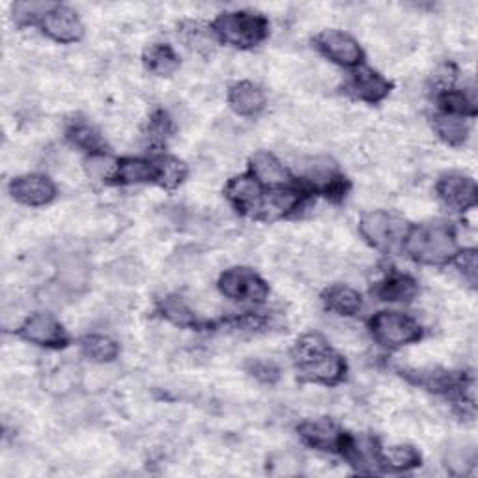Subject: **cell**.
Here are the masks:
<instances>
[{
    "instance_id": "obj_1",
    "label": "cell",
    "mask_w": 478,
    "mask_h": 478,
    "mask_svg": "<svg viewBox=\"0 0 478 478\" xmlns=\"http://www.w3.org/2000/svg\"><path fill=\"white\" fill-rule=\"evenodd\" d=\"M293 357L303 381L320 385H337L346 376V361L331 349L318 333H309L295 344Z\"/></svg>"
},
{
    "instance_id": "obj_2",
    "label": "cell",
    "mask_w": 478,
    "mask_h": 478,
    "mask_svg": "<svg viewBox=\"0 0 478 478\" xmlns=\"http://www.w3.org/2000/svg\"><path fill=\"white\" fill-rule=\"evenodd\" d=\"M404 249L418 263L443 265L458 253L456 232L445 221L415 225L404 235Z\"/></svg>"
},
{
    "instance_id": "obj_3",
    "label": "cell",
    "mask_w": 478,
    "mask_h": 478,
    "mask_svg": "<svg viewBox=\"0 0 478 478\" xmlns=\"http://www.w3.org/2000/svg\"><path fill=\"white\" fill-rule=\"evenodd\" d=\"M212 28L219 42L237 49H253L260 45L269 34L267 19L254 12L221 14Z\"/></svg>"
},
{
    "instance_id": "obj_4",
    "label": "cell",
    "mask_w": 478,
    "mask_h": 478,
    "mask_svg": "<svg viewBox=\"0 0 478 478\" xmlns=\"http://www.w3.org/2000/svg\"><path fill=\"white\" fill-rule=\"evenodd\" d=\"M370 333L385 348H402L421 340L423 329L416 320L397 311H381L370 320Z\"/></svg>"
},
{
    "instance_id": "obj_5",
    "label": "cell",
    "mask_w": 478,
    "mask_h": 478,
    "mask_svg": "<svg viewBox=\"0 0 478 478\" xmlns=\"http://www.w3.org/2000/svg\"><path fill=\"white\" fill-rule=\"evenodd\" d=\"M219 292L237 303H263L269 297V286L249 267L226 269L219 277Z\"/></svg>"
},
{
    "instance_id": "obj_6",
    "label": "cell",
    "mask_w": 478,
    "mask_h": 478,
    "mask_svg": "<svg viewBox=\"0 0 478 478\" xmlns=\"http://www.w3.org/2000/svg\"><path fill=\"white\" fill-rule=\"evenodd\" d=\"M297 174L303 177V182L323 193L325 196L342 198L348 189L346 177L337 170L335 161L329 158H305L297 163Z\"/></svg>"
},
{
    "instance_id": "obj_7",
    "label": "cell",
    "mask_w": 478,
    "mask_h": 478,
    "mask_svg": "<svg viewBox=\"0 0 478 478\" xmlns=\"http://www.w3.org/2000/svg\"><path fill=\"white\" fill-rule=\"evenodd\" d=\"M402 221L395 215L383 212V209H372L367 212L358 221V232L365 237V242L379 251L393 249L406 232H402Z\"/></svg>"
},
{
    "instance_id": "obj_8",
    "label": "cell",
    "mask_w": 478,
    "mask_h": 478,
    "mask_svg": "<svg viewBox=\"0 0 478 478\" xmlns=\"http://www.w3.org/2000/svg\"><path fill=\"white\" fill-rule=\"evenodd\" d=\"M19 337L30 344L53 349L64 348L70 342L64 325L49 312H36L28 316L19 327Z\"/></svg>"
},
{
    "instance_id": "obj_9",
    "label": "cell",
    "mask_w": 478,
    "mask_h": 478,
    "mask_svg": "<svg viewBox=\"0 0 478 478\" xmlns=\"http://www.w3.org/2000/svg\"><path fill=\"white\" fill-rule=\"evenodd\" d=\"M316 47L325 54L331 62L355 68L363 62L365 53L355 38L342 33V30H323L316 36Z\"/></svg>"
},
{
    "instance_id": "obj_10",
    "label": "cell",
    "mask_w": 478,
    "mask_h": 478,
    "mask_svg": "<svg viewBox=\"0 0 478 478\" xmlns=\"http://www.w3.org/2000/svg\"><path fill=\"white\" fill-rule=\"evenodd\" d=\"M297 432L303 443L321 453H342L349 435L329 418H311L299 425Z\"/></svg>"
},
{
    "instance_id": "obj_11",
    "label": "cell",
    "mask_w": 478,
    "mask_h": 478,
    "mask_svg": "<svg viewBox=\"0 0 478 478\" xmlns=\"http://www.w3.org/2000/svg\"><path fill=\"white\" fill-rule=\"evenodd\" d=\"M10 195L15 202L28 207H42L54 200L56 186L43 174H24L10 182Z\"/></svg>"
},
{
    "instance_id": "obj_12",
    "label": "cell",
    "mask_w": 478,
    "mask_h": 478,
    "mask_svg": "<svg viewBox=\"0 0 478 478\" xmlns=\"http://www.w3.org/2000/svg\"><path fill=\"white\" fill-rule=\"evenodd\" d=\"M439 198L453 207L454 212H467L478 202V189L474 179L458 172L445 174L437 184Z\"/></svg>"
},
{
    "instance_id": "obj_13",
    "label": "cell",
    "mask_w": 478,
    "mask_h": 478,
    "mask_svg": "<svg viewBox=\"0 0 478 478\" xmlns=\"http://www.w3.org/2000/svg\"><path fill=\"white\" fill-rule=\"evenodd\" d=\"M40 23L43 34L58 43H75L84 36L81 19L73 10L64 6H54Z\"/></svg>"
},
{
    "instance_id": "obj_14",
    "label": "cell",
    "mask_w": 478,
    "mask_h": 478,
    "mask_svg": "<svg viewBox=\"0 0 478 478\" xmlns=\"http://www.w3.org/2000/svg\"><path fill=\"white\" fill-rule=\"evenodd\" d=\"M225 193L237 212L245 215H258L265 195L263 187L258 184V179L251 174L232 177L226 184Z\"/></svg>"
},
{
    "instance_id": "obj_15",
    "label": "cell",
    "mask_w": 478,
    "mask_h": 478,
    "mask_svg": "<svg viewBox=\"0 0 478 478\" xmlns=\"http://www.w3.org/2000/svg\"><path fill=\"white\" fill-rule=\"evenodd\" d=\"M90 262L77 253H66L56 262V282L62 284L72 295L82 293L90 286Z\"/></svg>"
},
{
    "instance_id": "obj_16",
    "label": "cell",
    "mask_w": 478,
    "mask_h": 478,
    "mask_svg": "<svg viewBox=\"0 0 478 478\" xmlns=\"http://www.w3.org/2000/svg\"><path fill=\"white\" fill-rule=\"evenodd\" d=\"M348 88L355 100L376 105L388 96L393 84L370 68H358L351 75Z\"/></svg>"
},
{
    "instance_id": "obj_17",
    "label": "cell",
    "mask_w": 478,
    "mask_h": 478,
    "mask_svg": "<svg viewBox=\"0 0 478 478\" xmlns=\"http://www.w3.org/2000/svg\"><path fill=\"white\" fill-rule=\"evenodd\" d=\"M303 202V193L293 187H277L263 195V202L258 215L265 221H275L282 219L290 214H293L295 209H299Z\"/></svg>"
},
{
    "instance_id": "obj_18",
    "label": "cell",
    "mask_w": 478,
    "mask_h": 478,
    "mask_svg": "<svg viewBox=\"0 0 478 478\" xmlns=\"http://www.w3.org/2000/svg\"><path fill=\"white\" fill-rule=\"evenodd\" d=\"M251 176L258 179V184L263 187H286L290 184V174L284 165L269 152H256L251 158Z\"/></svg>"
},
{
    "instance_id": "obj_19",
    "label": "cell",
    "mask_w": 478,
    "mask_h": 478,
    "mask_svg": "<svg viewBox=\"0 0 478 478\" xmlns=\"http://www.w3.org/2000/svg\"><path fill=\"white\" fill-rule=\"evenodd\" d=\"M228 103L232 110L239 116H254L265 107V94L258 84L244 81L230 88Z\"/></svg>"
},
{
    "instance_id": "obj_20",
    "label": "cell",
    "mask_w": 478,
    "mask_h": 478,
    "mask_svg": "<svg viewBox=\"0 0 478 478\" xmlns=\"http://www.w3.org/2000/svg\"><path fill=\"white\" fill-rule=\"evenodd\" d=\"M323 305L327 311H331L339 316H355L363 309V297L357 290L346 284L329 286L323 293Z\"/></svg>"
},
{
    "instance_id": "obj_21",
    "label": "cell",
    "mask_w": 478,
    "mask_h": 478,
    "mask_svg": "<svg viewBox=\"0 0 478 478\" xmlns=\"http://www.w3.org/2000/svg\"><path fill=\"white\" fill-rule=\"evenodd\" d=\"M378 297L381 301L388 303H409L418 293V284L413 277L395 273L388 275L385 281H381L376 288Z\"/></svg>"
},
{
    "instance_id": "obj_22",
    "label": "cell",
    "mask_w": 478,
    "mask_h": 478,
    "mask_svg": "<svg viewBox=\"0 0 478 478\" xmlns=\"http://www.w3.org/2000/svg\"><path fill=\"white\" fill-rule=\"evenodd\" d=\"M142 62L149 73L158 77H170L179 68V56L170 45L156 43L144 51Z\"/></svg>"
},
{
    "instance_id": "obj_23",
    "label": "cell",
    "mask_w": 478,
    "mask_h": 478,
    "mask_svg": "<svg viewBox=\"0 0 478 478\" xmlns=\"http://www.w3.org/2000/svg\"><path fill=\"white\" fill-rule=\"evenodd\" d=\"M434 129L437 137L448 146H462L469 137V124L465 116L441 112L434 120Z\"/></svg>"
},
{
    "instance_id": "obj_24",
    "label": "cell",
    "mask_w": 478,
    "mask_h": 478,
    "mask_svg": "<svg viewBox=\"0 0 478 478\" xmlns=\"http://www.w3.org/2000/svg\"><path fill=\"white\" fill-rule=\"evenodd\" d=\"M152 163L156 170L154 182L163 189L172 191L186 182L187 165L182 159H177L174 156H159Z\"/></svg>"
},
{
    "instance_id": "obj_25",
    "label": "cell",
    "mask_w": 478,
    "mask_h": 478,
    "mask_svg": "<svg viewBox=\"0 0 478 478\" xmlns=\"http://www.w3.org/2000/svg\"><path fill=\"white\" fill-rule=\"evenodd\" d=\"M154 177H156V170H154L152 161L128 158L118 163V172H116L114 182L124 184V186H135V184L154 182Z\"/></svg>"
},
{
    "instance_id": "obj_26",
    "label": "cell",
    "mask_w": 478,
    "mask_h": 478,
    "mask_svg": "<svg viewBox=\"0 0 478 478\" xmlns=\"http://www.w3.org/2000/svg\"><path fill=\"white\" fill-rule=\"evenodd\" d=\"M423 458L415 446L397 445L381 448L379 451V467H387L393 471H409L421 465Z\"/></svg>"
},
{
    "instance_id": "obj_27",
    "label": "cell",
    "mask_w": 478,
    "mask_h": 478,
    "mask_svg": "<svg viewBox=\"0 0 478 478\" xmlns=\"http://www.w3.org/2000/svg\"><path fill=\"white\" fill-rule=\"evenodd\" d=\"M66 135H68L72 144L84 149V152H88V156L105 152L103 137L100 135V131L92 124L84 122V120H75V122H72Z\"/></svg>"
},
{
    "instance_id": "obj_28",
    "label": "cell",
    "mask_w": 478,
    "mask_h": 478,
    "mask_svg": "<svg viewBox=\"0 0 478 478\" xmlns=\"http://www.w3.org/2000/svg\"><path fill=\"white\" fill-rule=\"evenodd\" d=\"M182 38L187 43V47L198 54H212L215 51L217 36L214 33V28H207L200 23H186L182 26Z\"/></svg>"
},
{
    "instance_id": "obj_29",
    "label": "cell",
    "mask_w": 478,
    "mask_h": 478,
    "mask_svg": "<svg viewBox=\"0 0 478 478\" xmlns=\"http://www.w3.org/2000/svg\"><path fill=\"white\" fill-rule=\"evenodd\" d=\"M81 349L92 363H110L118 357V344L105 335H88L81 340Z\"/></svg>"
},
{
    "instance_id": "obj_30",
    "label": "cell",
    "mask_w": 478,
    "mask_h": 478,
    "mask_svg": "<svg viewBox=\"0 0 478 478\" xmlns=\"http://www.w3.org/2000/svg\"><path fill=\"white\" fill-rule=\"evenodd\" d=\"M159 314L168 320L170 323L177 327H193L196 325V316L189 309V305L184 301L182 297L177 295H167L158 303Z\"/></svg>"
},
{
    "instance_id": "obj_31",
    "label": "cell",
    "mask_w": 478,
    "mask_h": 478,
    "mask_svg": "<svg viewBox=\"0 0 478 478\" xmlns=\"http://www.w3.org/2000/svg\"><path fill=\"white\" fill-rule=\"evenodd\" d=\"M118 163L112 156L100 152V154H90L84 161V170L90 179L94 182H114L116 172H118Z\"/></svg>"
},
{
    "instance_id": "obj_32",
    "label": "cell",
    "mask_w": 478,
    "mask_h": 478,
    "mask_svg": "<svg viewBox=\"0 0 478 478\" xmlns=\"http://www.w3.org/2000/svg\"><path fill=\"white\" fill-rule=\"evenodd\" d=\"M107 277L112 282L129 286V284H135L140 281L142 267L135 260L122 258V260H116L110 265H107Z\"/></svg>"
},
{
    "instance_id": "obj_33",
    "label": "cell",
    "mask_w": 478,
    "mask_h": 478,
    "mask_svg": "<svg viewBox=\"0 0 478 478\" xmlns=\"http://www.w3.org/2000/svg\"><path fill=\"white\" fill-rule=\"evenodd\" d=\"M301 458L293 453L281 451L267 458V473L273 476H295L301 473Z\"/></svg>"
},
{
    "instance_id": "obj_34",
    "label": "cell",
    "mask_w": 478,
    "mask_h": 478,
    "mask_svg": "<svg viewBox=\"0 0 478 478\" xmlns=\"http://www.w3.org/2000/svg\"><path fill=\"white\" fill-rule=\"evenodd\" d=\"M56 5H49V3H15L14 5V19L19 24H28V23H34V21H42Z\"/></svg>"
},
{
    "instance_id": "obj_35",
    "label": "cell",
    "mask_w": 478,
    "mask_h": 478,
    "mask_svg": "<svg viewBox=\"0 0 478 478\" xmlns=\"http://www.w3.org/2000/svg\"><path fill=\"white\" fill-rule=\"evenodd\" d=\"M456 267L460 269V273L474 286L476 277H478V260H476V251L474 249H464L458 251L456 256L453 258Z\"/></svg>"
},
{
    "instance_id": "obj_36",
    "label": "cell",
    "mask_w": 478,
    "mask_h": 478,
    "mask_svg": "<svg viewBox=\"0 0 478 478\" xmlns=\"http://www.w3.org/2000/svg\"><path fill=\"white\" fill-rule=\"evenodd\" d=\"M247 370L253 378H256L262 383H275L281 376L279 367L272 361H263V358H258V361H251Z\"/></svg>"
},
{
    "instance_id": "obj_37",
    "label": "cell",
    "mask_w": 478,
    "mask_h": 478,
    "mask_svg": "<svg viewBox=\"0 0 478 478\" xmlns=\"http://www.w3.org/2000/svg\"><path fill=\"white\" fill-rule=\"evenodd\" d=\"M172 131V124H170V118L159 110L152 116V120H149V126H148V137L152 139L154 142H163L167 140V137L170 135Z\"/></svg>"
},
{
    "instance_id": "obj_38",
    "label": "cell",
    "mask_w": 478,
    "mask_h": 478,
    "mask_svg": "<svg viewBox=\"0 0 478 478\" xmlns=\"http://www.w3.org/2000/svg\"><path fill=\"white\" fill-rule=\"evenodd\" d=\"M474 465V456L469 454L464 448H454L446 456V467L454 474H465Z\"/></svg>"
}]
</instances>
